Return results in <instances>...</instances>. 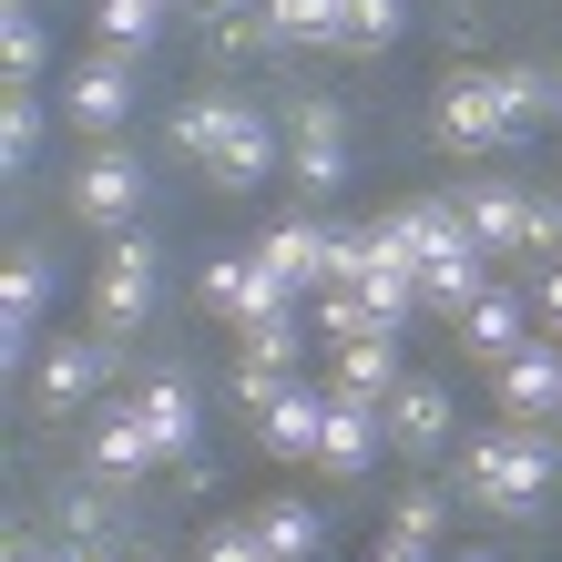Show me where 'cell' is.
Returning <instances> with one entry per match:
<instances>
[{
	"label": "cell",
	"mask_w": 562,
	"mask_h": 562,
	"mask_svg": "<svg viewBox=\"0 0 562 562\" xmlns=\"http://www.w3.org/2000/svg\"><path fill=\"white\" fill-rule=\"evenodd\" d=\"M154 296H164V246L144 236V225L103 236V277H92V327H103V338H134V327L154 317Z\"/></svg>",
	"instance_id": "6"
},
{
	"label": "cell",
	"mask_w": 562,
	"mask_h": 562,
	"mask_svg": "<svg viewBox=\"0 0 562 562\" xmlns=\"http://www.w3.org/2000/svg\"><path fill=\"white\" fill-rule=\"evenodd\" d=\"M552 429H562V400H552Z\"/></svg>",
	"instance_id": "35"
},
{
	"label": "cell",
	"mask_w": 562,
	"mask_h": 562,
	"mask_svg": "<svg viewBox=\"0 0 562 562\" xmlns=\"http://www.w3.org/2000/svg\"><path fill=\"white\" fill-rule=\"evenodd\" d=\"M338 409V379H286L267 409H256V450L267 460H317V429Z\"/></svg>",
	"instance_id": "14"
},
{
	"label": "cell",
	"mask_w": 562,
	"mask_h": 562,
	"mask_svg": "<svg viewBox=\"0 0 562 562\" xmlns=\"http://www.w3.org/2000/svg\"><path fill=\"white\" fill-rule=\"evenodd\" d=\"M450 562H502V552H450Z\"/></svg>",
	"instance_id": "34"
},
{
	"label": "cell",
	"mask_w": 562,
	"mask_h": 562,
	"mask_svg": "<svg viewBox=\"0 0 562 562\" xmlns=\"http://www.w3.org/2000/svg\"><path fill=\"white\" fill-rule=\"evenodd\" d=\"M52 277H61V256H52L42 236H21V246H11V277H0V338H11V358H31V338H42Z\"/></svg>",
	"instance_id": "15"
},
{
	"label": "cell",
	"mask_w": 562,
	"mask_h": 562,
	"mask_svg": "<svg viewBox=\"0 0 562 562\" xmlns=\"http://www.w3.org/2000/svg\"><path fill=\"white\" fill-rule=\"evenodd\" d=\"M369 562H440V552H419V542H400V532H389V542H379Z\"/></svg>",
	"instance_id": "32"
},
{
	"label": "cell",
	"mask_w": 562,
	"mask_h": 562,
	"mask_svg": "<svg viewBox=\"0 0 562 562\" xmlns=\"http://www.w3.org/2000/svg\"><path fill=\"white\" fill-rule=\"evenodd\" d=\"M134 409H144V429H154L164 460H194V419H205V409H194V379H184V369H154V379L134 389Z\"/></svg>",
	"instance_id": "20"
},
{
	"label": "cell",
	"mask_w": 562,
	"mask_h": 562,
	"mask_svg": "<svg viewBox=\"0 0 562 562\" xmlns=\"http://www.w3.org/2000/svg\"><path fill=\"white\" fill-rule=\"evenodd\" d=\"M307 327H317L327 348H348V338H369L379 317H369V296H358V286H317L307 296Z\"/></svg>",
	"instance_id": "28"
},
{
	"label": "cell",
	"mask_w": 562,
	"mask_h": 562,
	"mask_svg": "<svg viewBox=\"0 0 562 562\" xmlns=\"http://www.w3.org/2000/svg\"><path fill=\"white\" fill-rule=\"evenodd\" d=\"M450 512H460V491H450V481H400V491H389V532L419 542V552H440Z\"/></svg>",
	"instance_id": "24"
},
{
	"label": "cell",
	"mask_w": 562,
	"mask_h": 562,
	"mask_svg": "<svg viewBox=\"0 0 562 562\" xmlns=\"http://www.w3.org/2000/svg\"><path fill=\"white\" fill-rule=\"evenodd\" d=\"M184 11H194V21H225V11H246V0H184Z\"/></svg>",
	"instance_id": "33"
},
{
	"label": "cell",
	"mask_w": 562,
	"mask_h": 562,
	"mask_svg": "<svg viewBox=\"0 0 562 562\" xmlns=\"http://www.w3.org/2000/svg\"><path fill=\"white\" fill-rule=\"evenodd\" d=\"M194 562H267V542H256V521H215V532L194 542Z\"/></svg>",
	"instance_id": "30"
},
{
	"label": "cell",
	"mask_w": 562,
	"mask_h": 562,
	"mask_svg": "<svg viewBox=\"0 0 562 562\" xmlns=\"http://www.w3.org/2000/svg\"><path fill=\"white\" fill-rule=\"evenodd\" d=\"M0 61H11V82H42L52 72V31L31 0H0Z\"/></svg>",
	"instance_id": "26"
},
{
	"label": "cell",
	"mask_w": 562,
	"mask_h": 562,
	"mask_svg": "<svg viewBox=\"0 0 562 562\" xmlns=\"http://www.w3.org/2000/svg\"><path fill=\"white\" fill-rule=\"evenodd\" d=\"M61 205H72V225H92V236H123V225H144V154L134 144H82L72 184H61Z\"/></svg>",
	"instance_id": "5"
},
{
	"label": "cell",
	"mask_w": 562,
	"mask_h": 562,
	"mask_svg": "<svg viewBox=\"0 0 562 562\" xmlns=\"http://www.w3.org/2000/svg\"><path fill=\"white\" fill-rule=\"evenodd\" d=\"M532 338H542V327H532V296H502V286H491L481 307L460 317V348H471V369H502V358H512V348H532Z\"/></svg>",
	"instance_id": "19"
},
{
	"label": "cell",
	"mask_w": 562,
	"mask_h": 562,
	"mask_svg": "<svg viewBox=\"0 0 562 562\" xmlns=\"http://www.w3.org/2000/svg\"><path fill=\"white\" fill-rule=\"evenodd\" d=\"M532 317H542V327H552V338H562V256H552V277L532 286Z\"/></svg>",
	"instance_id": "31"
},
{
	"label": "cell",
	"mask_w": 562,
	"mask_h": 562,
	"mask_svg": "<svg viewBox=\"0 0 562 562\" xmlns=\"http://www.w3.org/2000/svg\"><path fill=\"white\" fill-rule=\"evenodd\" d=\"M194 296H205V317H215V327H236V338L296 307V296L267 277V256H256V246H215V256H205V277H194Z\"/></svg>",
	"instance_id": "8"
},
{
	"label": "cell",
	"mask_w": 562,
	"mask_h": 562,
	"mask_svg": "<svg viewBox=\"0 0 562 562\" xmlns=\"http://www.w3.org/2000/svg\"><path fill=\"white\" fill-rule=\"evenodd\" d=\"M286 184L307 215H327V194L348 184V113L327 92H296V113H286Z\"/></svg>",
	"instance_id": "7"
},
{
	"label": "cell",
	"mask_w": 562,
	"mask_h": 562,
	"mask_svg": "<svg viewBox=\"0 0 562 562\" xmlns=\"http://www.w3.org/2000/svg\"><path fill=\"white\" fill-rule=\"evenodd\" d=\"M379 460H389V400H348L338 389V409L317 429V471L327 481H369Z\"/></svg>",
	"instance_id": "12"
},
{
	"label": "cell",
	"mask_w": 562,
	"mask_h": 562,
	"mask_svg": "<svg viewBox=\"0 0 562 562\" xmlns=\"http://www.w3.org/2000/svg\"><path fill=\"white\" fill-rule=\"evenodd\" d=\"M286 52H348V0H267Z\"/></svg>",
	"instance_id": "25"
},
{
	"label": "cell",
	"mask_w": 562,
	"mask_h": 562,
	"mask_svg": "<svg viewBox=\"0 0 562 562\" xmlns=\"http://www.w3.org/2000/svg\"><path fill=\"white\" fill-rule=\"evenodd\" d=\"M481 296H491V246H450V256H429V267H419V307H429V317L460 327Z\"/></svg>",
	"instance_id": "18"
},
{
	"label": "cell",
	"mask_w": 562,
	"mask_h": 562,
	"mask_svg": "<svg viewBox=\"0 0 562 562\" xmlns=\"http://www.w3.org/2000/svg\"><path fill=\"white\" fill-rule=\"evenodd\" d=\"M82 460H92V481H113V491H144V481L164 471V450H154V429H144V409H134V400L92 409V440H82Z\"/></svg>",
	"instance_id": "13"
},
{
	"label": "cell",
	"mask_w": 562,
	"mask_h": 562,
	"mask_svg": "<svg viewBox=\"0 0 562 562\" xmlns=\"http://www.w3.org/2000/svg\"><path fill=\"white\" fill-rule=\"evenodd\" d=\"M532 205H542V194L512 184V175H491V184L460 194V215H471V236H481L491 256H521V246H532Z\"/></svg>",
	"instance_id": "17"
},
{
	"label": "cell",
	"mask_w": 562,
	"mask_h": 562,
	"mask_svg": "<svg viewBox=\"0 0 562 562\" xmlns=\"http://www.w3.org/2000/svg\"><path fill=\"white\" fill-rule=\"evenodd\" d=\"M175 154H184L215 194H256L267 175H286V134L246 103V92H225V82H205V92L175 113Z\"/></svg>",
	"instance_id": "2"
},
{
	"label": "cell",
	"mask_w": 562,
	"mask_h": 562,
	"mask_svg": "<svg viewBox=\"0 0 562 562\" xmlns=\"http://www.w3.org/2000/svg\"><path fill=\"white\" fill-rule=\"evenodd\" d=\"M205 42H215V61H236V52H267V42H277V21H267V0H246V11L205 21Z\"/></svg>",
	"instance_id": "29"
},
{
	"label": "cell",
	"mask_w": 562,
	"mask_h": 562,
	"mask_svg": "<svg viewBox=\"0 0 562 562\" xmlns=\"http://www.w3.org/2000/svg\"><path fill=\"white\" fill-rule=\"evenodd\" d=\"M460 450V400H450V379H400L389 389V460H450Z\"/></svg>",
	"instance_id": "11"
},
{
	"label": "cell",
	"mask_w": 562,
	"mask_h": 562,
	"mask_svg": "<svg viewBox=\"0 0 562 562\" xmlns=\"http://www.w3.org/2000/svg\"><path fill=\"white\" fill-rule=\"evenodd\" d=\"M113 358H123V338H52L42 358H31V400H42L52 419H72V409H92L103 400V379H113Z\"/></svg>",
	"instance_id": "10"
},
{
	"label": "cell",
	"mask_w": 562,
	"mask_h": 562,
	"mask_svg": "<svg viewBox=\"0 0 562 562\" xmlns=\"http://www.w3.org/2000/svg\"><path fill=\"white\" fill-rule=\"evenodd\" d=\"M134 103H144V52L92 42L82 61H61V123H72L82 144H113L123 123H134Z\"/></svg>",
	"instance_id": "3"
},
{
	"label": "cell",
	"mask_w": 562,
	"mask_h": 562,
	"mask_svg": "<svg viewBox=\"0 0 562 562\" xmlns=\"http://www.w3.org/2000/svg\"><path fill=\"white\" fill-rule=\"evenodd\" d=\"M256 542H267V562H317L327 521L307 512V491H277V502H256Z\"/></svg>",
	"instance_id": "22"
},
{
	"label": "cell",
	"mask_w": 562,
	"mask_h": 562,
	"mask_svg": "<svg viewBox=\"0 0 562 562\" xmlns=\"http://www.w3.org/2000/svg\"><path fill=\"white\" fill-rule=\"evenodd\" d=\"M450 491L460 512H491V521H532L552 491H562V429L542 419H491L450 450Z\"/></svg>",
	"instance_id": "1"
},
{
	"label": "cell",
	"mask_w": 562,
	"mask_h": 562,
	"mask_svg": "<svg viewBox=\"0 0 562 562\" xmlns=\"http://www.w3.org/2000/svg\"><path fill=\"white\" fill-rule=\"evenodd\" d=\"M429 123H440L450 154H512V144H532V123H521V103H512V61H502V72H450Z\"/></svg>",
	"instance_id": "4"
},
{
	"label": "cell",
	"mask_w": 562,
	"mask_h": 562,
	"mask_svg": "<svg viewBox=\"0 0 562 562\" xmlns=\"http://www.w3.org/2000/svg\"><path fill=\"white\" fill-rule=\"evenodd\" d=\"M338 246H348V225H338V215H307V205H296L286 225H267V236H256L267 277L296 296V307H307L317 286H338Z\"/></svg>",
	"instance_id": "9"
},
{
	"label": "cell",
	"mask_w": 562,
	"mask_h": 562,
	"mask_svg": "<svg viewBox=\"0 0 562 562\" xmlns=\"http://www.w3.org/2000/svg\"><path fill=\"white\" fill-rule=\"evenodd\" d=\"M164 21H175L164 0H92V42H113V52H144Z\"/></svg>",
	"instance_id": "27"
},
{
	"label": "cell",
	"mask_w": 562,
	"mask_h": 562,
	"mask_svg": "<svg viewBox=\"0 0 562 562\" xmlns=\"http://www.w3.org/2000/svg\"><path fill=\"white\" fill-rule=\"evenodd\" d=\"M348 389V400H389V389L409 379V358H400V327H369V338H348L338 348V369H327Z\"/></svg>",
	"instance_id": "21"
},
{
	"label": "cell",
	"mask_w": 562,
	"mask_h": 562,
	"mask_svg": "<svg viewBox=\"0 0 562 562\" xmlns=\"http://www.w3.org/2000/svg\"><path fill=\"white\" fill-rule=\"evenodd\" d=\"M491 400H502V419H552V400H562V338L552 327L491 369Z\"/></svg>",
	"instance_id": "16"
},
{
	"label": "cell",
	"mask_w": 562,
	"mask_h": 562,
	"mask_svg": "<svg viewBox=\"0 0 562 562\" xmlns=\"http://www.w3.org/2000/svg\"><path fill=\"white\" fill-rule=\"evenodd\" d=\"M348 11H358V0H348Z\"/></svg>",
	"instance_id": "36"
},
{
	"label": "cell",
	"mask_w": 562,
	"mask_h": 562,
	"mask_svg": "<svg viewBox=\"0 0 562 562\" xmlns=\"http://www.w3.org/2000/svg\"><path fill=\"white\" fill-rule=\"evenodd\" d=\"M42 144H52L42 82H11V92H0V164H11V175H31V164H42Z\"/></svg>",
	"instance_id": "23"
}]
</instances>
